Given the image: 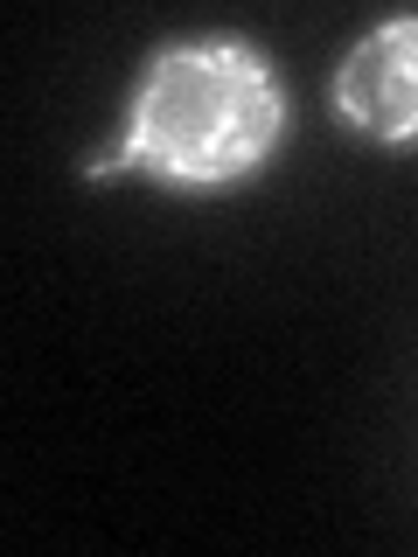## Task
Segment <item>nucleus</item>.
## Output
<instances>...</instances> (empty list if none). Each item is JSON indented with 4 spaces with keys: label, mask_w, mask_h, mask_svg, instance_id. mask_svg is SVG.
Segmentation results:
<instances>
[{
    "label": "nucleus",
    "mask_w": 418,
    "mask_h": 557,
    "mask_svg": "<svg viewBox=\"0 0 418 557\" xmlns=\"http://www.w3.org/2000/svg\"><path fill=\"white\" fill-rule=\"evenodd\" d=\"M279 139V84L244 42H182L161 49L133 98L126 161L161 182L217 188L251 174Z\"/></svg>",
    "instance_id": "1"
},
{
    "label": "nucleus",
    "mask_w": 418,
    "mask_h": 557,
    "mask_svg": "<svg viewBox=\"0 0 418 557\" xmlns=\"http://www.w3.org/2000/svg\"><path fill=\"white\" fill-rule=\"evenodd\" d=\"M335 104L370 139H411L418 133V22H383L348 49Z\"/></svg>",
    "instance_id": "2"
}]
</instances>
